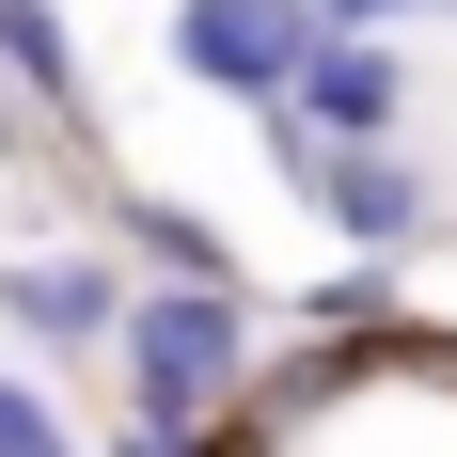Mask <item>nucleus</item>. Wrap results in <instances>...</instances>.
I'll return each mask as SVG.
<instances>
[{
  "label": "nucleus",
  "instance_id": "1",
  "mask_svg": "<svg viewBox=\"0 0 457 457\" xmlns=\"http://www.w3.org/2000/svg\"><path fill=\"white\" fill-rule=\"evenodd\" d=\"M111 363H127V426L205 442V426L253 395V300H237V284H142L127 331H111Z\"/></svg>",
  "mask_w": 457,
  "mask_h": 457
},
{
  "label": "nucleus",
  "instance_id": "2",
  "mask_svg": "<svg viewBox=\"0 0 457 457\" xmlns=\"http://www.w3.org/2000/svg\"><path fill=\"white\" fill-rule=\"evenodd\" d=\"M300 63H316V16H300V0H174V79L284 111V95H300Z\"/></svg>",
  "mask_w": 457,
  "mask_h": 457
},
{
  "label": "nucleus",
  "instance_id": "3",
  "mask_svg": "<svg viewBox=\"0 0 457 457\" xmlns=\"http://www.w3.org/2000/svg\"><path fill=\"white\" fill-rule=\"evenodd\" d=\"M127 253H0V316L32 331L47 363H95V347H111V331H127Z\"/></svg>",
  "mask_w": 457,
  "mask_h": 457
},
{
  "label": "nucleus",
  "instance_id": "4",
  "mask_svg": "<svg viewBox=\"0 0 457 457\" xmlns=\"http://www.w3.org/2000/svg\"><path fill=\"white\" fill-rule=\"evenodd\" d=\"M395 111H411V63L378 32H316V63H300V95H284V127L331 142V158H363V142H395Z\"/></svg>",
  "mask_w": 457,
  "mask_h": 457
},
{
  "label": "nucleus",
  "instance_id": "5",
  "mask_svg": "<svg viewBox=\"0 0 457 457\" xmlns=\"http://www.w3.org/2000/svg\"><path fill=\"white\" fill-rule=\"evenodd\" d=\"M300 205H331V221H347V269H395V253L442 221V205H426V174L395 158V142H363V158H316V189H300Z\"/></svg>",
  "mask_w": 457,
  "mask_h": 457
},
{
  "label": "nucleus",
  "instance_id": "6",
  "mask_svg": "<svg viewBox=\"0 0 457 457\" xmlns=\"http://www.w3.org/2000/svg\"><path fill=\"white\" fill-rule=\"evenodd\" d=\"M0 79H16V111H79V32H63V0H0Z\"/></svg>",
  "mask_w": 457,
  "mask_h": 457
},
{
  "label": "nucleus",
  "instance_id": "7",
  "mask_svg": "<svg viewBox=\"0 0 457 457\" xmlns=\"http://www.w3.org/2000/svg\"><path fill=\"white\" fill-rule=\"evenodd\" d=\"M111 237H127L158 284H237V269H221V237L189 221V205H158V189H111Z\"/></svg>",
  "mask_w": 457,
  "mask_h": 457
},
{
  "label": "nucleus",
  "instance_id": "8",
  "mask_svg": "<svg viewBox=\"0 0 457 457\" xmlns=\"http://www.w3.org/2000/svg\"><path fill=\"white\" fill-rule=\"evenodd\" d=\"M0 457H63V411H47V395H16V378H0Z\"/></svg>",
  "mask_w": 457,
  "mask_h": 457
},
{
  "label": "nucleus",
  "instance_id": "9",
  "mask_svg": "<svg viewBox=\"0 0 457 457\" xmlns=\"http://www.w3.org/2000/svg\"><path fill=\"white\" fill-rule=\"evenodd\" d=\"M300 16H316V32H395L411 0H300Z\"/></svg>",
  "mask_w": 457,
  "mask_h": 457
},
{
  "label": "nucleus",
  "instance_id": "10",
  "mask_svg": "<svg viewBox=\"0 0 457 457\" xmlns=\"http://www.w3.org/2000/svg\"><path fill=\"white\" fill-rule=\"evenodd\" d=\"M111 457H205V442H158V426H111Z\"/></svg>",
  "mask_w": 457,
  "mask_h": 457
},
{
  "label": "nucleus",
  "instance_id": "11",
  "mask_svg": "<svg viewBox=\"0 0 457 457\" xmlns=\"http://www.w3.org/2000/svg\"><path fill=\"white\" fill-rule=\"evenodd\" d=\"M63 457H79V442H63Z\"/></svg>",
  "mask_w": 457,
  "mask_h": 457
}]
</instances>
